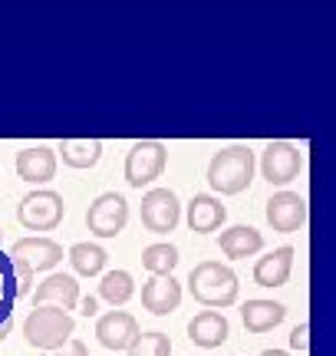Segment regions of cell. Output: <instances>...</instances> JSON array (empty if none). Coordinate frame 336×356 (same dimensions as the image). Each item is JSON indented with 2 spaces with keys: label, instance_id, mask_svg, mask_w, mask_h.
<instances>
[{
  "label": "cell",
  "instance_id": "4fadbf2b",
  "mask_svg": "<svg viewBox=\"0 0 336 356\" xmlns=\"http://www.w3.org/2000/svg\"><path fill=\"white\" fill-rule=\"evenodd\" d=\"M231 337V323L224 314L218 310H201L188 320V340L201 350H215V346H224Z\"/></svg>",
  "mask_w": 336,
  "mask_h": 356
},
{
  "label": "cell",
  "instance_id": "4316f807",
  "mask_svg": "<svg viewBox=\"0 0 336 356\" xmlns=\"http://www.w3.org/2000/svg\"><path fill=\"white\" fill-rule=\"evenodd\" d=\"M30 284H33V274L26 267H17V293H30Z\"/></svg>",
  "mask_w": 336,
  "mask_h": 356
},
{
  "label": "cell",
  "instance_id": "277c9868",
  "mask_svg": "<svg viewBox=\"0 0 336 356\" xmlns=\"http://www.w3.org/2000/svg\"><path fill=\"white\" fill-rule=\"evenodd\" d=\"M66 218V202L60 191L53 188H33L26 191L17 204V221L26 231H56Z\"/></svg>",
  "mask_w": 336,
  "mask_h": 356
},
{
  "label": "cell",
  "instance_id": "9a60e30c",
  "mask_svg": "<svg viewBox=\"0 0 336 356\" xmlns=\"http://www.w3.org/2000/svg\"><path fill=\"white\" fill-rule=\"evenodd\" d=\"M185 221H188V228L194 234H211V231H218L228 221V208L215 195H194L192 202H188Z\"/></svg>",
  "mask_w": 336,
  "mask_h": 356
},
{
  "label": "cell",
  "instance_id": "7402d4cb",
  "mask_svg": "<svg viewBox=\"0 0 336 356\" xmlns=\"http://www.w3.org/2000/svg\"><path fill=\"white\" fill-rule=\"evenodd\" d=\"M132 293H135V280H132L129 270H106L103 280H99V297L106 304H112V310L129 304Z\"/></svg>",
  "mask_w": 336,
  "mask_h": 356
},
{
  "label": "cell",
  "instance_id": "d6986e66",
  "mask_svg": "<svg viewBox=\"0 0 336 356\" xmlns=\"http://www.w3.org/2000/svg\"><path fill=\"white\" fill-rule=\"evenodd\" d=\"M218 244L224 251V257L241 261V257H254L264 248V234L258 228H251V225H231V228L221 231Z\"/></svg>",
  "mask_w": 336,
  "mask_h": 356
},
{
  "label": "cell",
  "instance_id": "5b68a950",
  "mask_svg": "<svg viewBox=\"0 0 336 356\" xmlns=\"http://www.w3.org/2000/svg\"><path fill=\"white\" fill-rule=\"evenodd\" d=\"M165 165H168L165 142H158V139L135 142L129 152H126V181H129L132 188H145L156 178H162Z\"/></svg>",
  "mask_w": 336,
  "mask_h": 356
},
{
  "label": "cell",
  "instance_id": "2e32d148",
  "mask_svg": "<svg viewBox=\"0 0 336 356\" xmlns=\"http://www.w3.org/2000/svg\"><path fill=\"white\" fill-rule=\"evenodd\" d=\"M181 304V284L175 277H149L142 284V307L156 317H168Z\"/></svg>",
  "mask_w": 336,
  "mask_h": 356
},
{
  "label": "cell",
  "instance_id": "6da1fadb",
  "mask_svg": "<svg viewBox=\"0 0 336 356\" xmlns=\"http://www.w3.org/2000/svg\"><path fill=\"white\" fill-rule=\"evenodd\" d=\"M254 168H258V155L247 145H224L208 162V185L218 195H241L244 188H251Z\"/></svg>",
  "mask_w": 336,
  "mask_h": 356
},
{
  "label": "cell",
  "instance_id": "83f0119b",
  "mask_svg": "<svg viewBox=\"0 0 336 356\" xmlns=\"http://www.w3.org/2000/svg\"><path fill=\"white\" fill-rule=\"evenodd\" d=\"M79 304H83V317H96V297H83V300H79Z\"/></svg>",
  "mask_w": 336,
  "mask_h": 356
},
{
  "label": "cell",
  "instance_id": "f1b7e54d",
  "mask_svg": "<svg viewBox=\"0 0 336 356\" xmlns=\"http://www.w3.org/2000/svg\"><path fill=\"white\" fill-rule=\"evenodd\" d=\"M10 320H0V343H3V340H7V333H10Z\"/></svg>",
  "mask_w": 336,
  "mask_h": 356
},
{
  "label": "cell",
  "instance_id": "ba28073f",
  "mask_svg": "<svg viewBox=\"0 0 336 356\" xmlns=\"http://www.w3.org/2000/svg\"><path fill=\"white\" fill-rule=\"evenodd\" d=\"M303 168V155L294 142H267L264 152H260V175L267 178L271 185H290Z\"/></svg>",
  "mask_w": 336,
  "mask_h": 356
},
{
  "label": "cell",
  "instance_id": "8992f818",
  "mask_svg": "<svg viewBox=\"0 0 336 356\" xmlns=\"http://www.w3.org/2000/svg\"><path fill=\"white\" fill-rule=\"evenodd\" d=\"M129 221V202L119 191H103L86 211V228L96 238H116Z\"/></svg>",
  "mask_w": 336,
  "mask_h": 356
},
{
  "label": "cell",
  "instance_id": "44dd1931",
  "mask_svg": "<svg viewBox=\"0 0 336 356\" xmlns=\"http://www.w3.org/2000/svg\"><path fill=\"white\" fill-rule=\"evenodd\" d=\"M60 155L69 168H92L103 159V142L99 139H63Z\"/></svg>",
  "mask_w": 336,
  "mask_h": 356
},
{
  "label": "cell",
  "instance_id": "603a6c76",
  "mask_svg": "<svg viewBox=\"0 0 336 356\" xmlns=\"http://www.w3.org/2000/svg\"><path fill=\"white\" fill-rule=\"evenodd\" d=\"M142 267L152 277H171V270L178 267V248L168 241L149 244L142 251Z\"/></svg>",
  "mask_w": 336,
  "mask_h": 356
},
{
  "label": "cell",
  "instance_id": "52a82bcc",
  "mask_svg": "<svg viewBox=\"0 0 336 356\" xmlns=\"http://www.w3.org/2000/svg\"><path fill=\"white\" fill-rule=\"evenodd\" d=\"M10 261H13V267H26L30 274H37V270H53V267L63 261V244L47 238V234H30V238L13 241Z\"/></svg>",
  "mask_w": 336,
  "mask_h": 356
},
{
  "label": "cell",
  "instance_id": "f546056e",
  "mask_svg": "<svg viewBox=\"0 0 336 356\" xmlns=\"http://www.w3.org/2000/svg\"><path fill=\"white\" fill-rule=\"evenodd\" d=\"M260 356H290V353H287V350H264Z\"/></svg>",
  "mask_w": 336,
  "mask_h": 356
},
{
  "label": "cell",
  "instance_id": "e0dca14e",
  "mask_svg": "<svg viewBox=\"0 0 336 356\" xmlns=\"http://www.w3.org/2000/svg\"><path fill=\"white\" fill-rule=\"evenodd\" d=\"M290 270H294V248L284 244V248H274L271 254L258 257L254 264V284L258 287H284L290 280Z\"/></svg>",
  "mask_w": 336,
  "mask_h": 356
},
{
  "label": "cell",
  "instance_id": "7c38bea8",
  "mask_svg": "<svg viewBox=\"0 0 336 356\" xmlns=\"http://www.w3.org/2000/svg\"><path fill=\"white\" fill-rule=\"evenodd\" d=\"M79 284L73 274H63V270H53L47 274V280L33 291V307H63L66 314L79 304Z\"/></svg>",
  "mask_w": 336,
  "mask_h": 356
},
{
  "label": "cell",
  "instance_id": "ac0fdd59",
  "mask_svg": "<svg viewBox=\"0 0 336 356\" xmlns=\"http://www.w3.org/2000/svg\"><path fill=\"white\" fill-rule=\"evenodd\" d=\"M284 317H287V307L280 304V300H264V297H258V300H247V304L241 307V320H244L247 333H267V330H274L277 323H284Z\"/></svg>",
  "mask_w": 336,
  "mask_h": 356
},
{
  "label": "cell",
  "instance_id": "5bb4252c",
  "mask_svg": "<svg viewBox=\"0 0 336 356\" xmlns=\"http://www.w3.org/2000/svg\"><path fill=\"white\" fill-rule=\"evenodd\" d=\"M17 175L30 185H47L56 175V152L50 145H26L17 152Z\"/></svg>",
  "mask_w": 336,
  "mask_h": 356
},
{
  "label": "cell",
  "instance_id": "3957f363",
  "mask_svg": "<svg viewBox=\"0 0 336 356\" xmlns=\"http://www.w3.org/2000/svg\"><path fill=\"white\" fill-rule=\"evenodd\" d=\"M73 330H76V320L63 307H33L24 320V340L43 353L66 346L73 340Z\"/></svg>",
  "mask_w": 336,
  "mask_h": 356
},
{
  "label": "cell",
  "instance_id": "9c48e42d",
  "mask_svg": "<svg viewBox=\"0 0 336 356\" xmlns=\"http://www.w3.org/2000/svg\"><path fill=\"white\" fill-rule=\"evenodd\" d=\"M181 221V202L171 188H149L142 195V225L152 234H168Z\"/></svg>",
  "mask_w": 336,
  "mask_h": 356
},
{
  "label": "cell",
  "instance_id": "d4e9b609",
  "mask_svg": "<svg viewBox=\"0 0 336 356\" xmlns=\"http://www.w3.org/2000/svg\"><path fill=\"white\" fill-rule=\"evenodd\" d=\"M43 356H90V350H86V343H83V340H69L66 346L50 350V353H43Z\"/></svg>",
  "mask_w": 336,
  "mask_h": 356
},
{
  "label": "cell",
  "instance_id": "8fae6325",
  "mask_svg": "<svg viewBox=\"0 0 336 356\" xmlns=\"http://www.w3.org/2000/svg\"><path fill=\"white\" fill-rule=\"evenodd\" d=\"M142 333H139V323L132 317L129 310H109L103 317L96 320V340L106 346V350H126L129 353V346L139 340Z\"/></svg>",
  "mask_w": 336,
  "mask_h": 356
},
{
  "label": "cell",
  "instance_id": "7a4b0ae2",
  "mask_svg": "<svg viewBox=\"0 0 336 356\" xmlns=\"http://www.w3.org/2000/svg\"><path fill=\"white\" fill-rule=\"evenodd\" d=\"M188 291L208 310H224V307H231L237 300L241 284H237V274L228 264H221V261H201L188 274Z\"/></svg>",
  "mask_w": 336,
  "mask_h": 356
},
{
  "label": "cell",
  "instance_id": "ffe728a7",
  "mask_svg": "<svg viewBox=\"0 0 336 356\" xmlns=\"http://www.w3.org/2000/svg\"><path fill=\"white\" fill-rule=\"evenodd\" d=\"M106 261H109V254H106L103 244L76 241L73 248H69V264H73V270L83 274V277H96V274H103Z\"/></svg>",
  "mask_w": 336,
  "mask_h": 356
},
{
  "label": "cell",
  "instance_id": "30bf717a",
  "mask_svg": "<svg viewBox=\"0 0 336 356\" xmlns=\"http://www.w3.org/2000/svg\"><path fill=\"white\" fill-rule=\"evenodd\" d=\"M264 215H267V225L274 231H280V234H294L307 225V218H310V204L303 195L297 191H274L271 198H267V208H264Z\"/></svg>",
  "mask_w": 336,
  "mask_h": 356
},
{
  "label": "cell",
  "instance_id": "cb8c5ba5",
  "mask_svg": "<svg viewBox=\"0 0 336 356\" xmlns=\"http://www.w3.org/2000/svg\"><path fill=\"white\" fill-rule=\"evenodd\" d=\"M126 356H171V340L158 330L142 333V337L129 346V353Z\"/></svg>",
  "mask_w": 336,
  "mask_h": 356
},
{
  "label": "cell",
  "instance_id": "484cf974",
  "mask_svg": "<svg viewBox=\"0 0 336 356\" xmlns=\"http://www.w3.org/2000/svg\"><path fill=\"white\" fill-rule=\"evenodd\" d=\"M307 333H310V323H300V327H294V333H290V346L294 350H307Z\"/></svg>",
  "mask_w": 336,
  "mask_h": 356
}]
</instances>
